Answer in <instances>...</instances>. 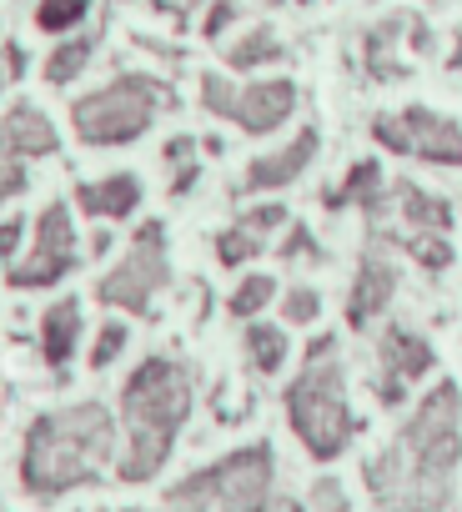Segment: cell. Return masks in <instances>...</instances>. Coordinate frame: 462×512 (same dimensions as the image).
<instances>
[{"mask_svg": "<svg viewBox=\"0 0 462 512\" xmlns=\"http://www.w3.org/2000/svg\"><path fill=\"white\" fill-rule=\"evenodd\" d=\"M76 267V231H71V211L61 201H51L36 221V246L21 267H11V287H51Z\"/></svg>", "mask_w": 462, "mask_h": 512, "instance_id": "obj_9", "label": "cell"}, {"mask_svg": "<svg viewBox=\"0 0 462 512\" xmlns=\"http://www.w3.org/2000/svg\"><path fill=\"white\" fill-rule=\"evenodd\" d=\"M372 141L392 156H417V161H432V166H462V126L442 111H427V106L377 116Z\"/></svg>", "mask_w": 462, "mask_h": 512, "instance_id": "obj_6", "label": "cell"}, {"mask_svg": "<svg viewBox=\"0 0 462 512\" xmlns=\"http://www.w3.org/2000/svg\"><path fill=\"white\" fill-rule=\"evenodd\" d=\"M171 101L176 96L161 81H151V76H121V81L81 96L76 111H71V121H76V136L86 146H121V141H136L156 121V111H166Z\"/></svg>", "mask_w": 462, "mask_h": 512, "instance_id": "obj_4", "label": "cell"}, {"mask_svg": "<svg viewBox=\"0 0 462 512\" xmlns=\"http://www.w3.org/2000/svg\"><path fill=\"white\" fill-rule=\"evenodd\" d=\"M397 292V256H392V236L387 231H367V246H362V267H357V282L347 292V327L352 332H367L387 302Z\"/></svg>", "mask_w": 462, "mask_h": 512, "instance_id": "obj_8", "label": "cell"}, {"mask_svg": "<svg viewBox=\"0 0 462 512\" xmlns=\"http://www.w3.org/2000/svg\"><path fill=\"white\" fill-rule=\"evenodd\" d=\"M16 76H21V51L16 46H0V91H6Z\"/></svg>", "mask_w": 462, "mask_h": 512, "instance_id": "obj_30", "label": "cell"}, {"mask_svg": "<svg viewBox=\"0 0 462 512\" xmlns=\"http://www.w3.org/2000/svg\"><path fill=\"white\" fill-rule=\"evenodd\" d=\"M16 191H26V166H21V156L0 151V201H11Z\"/></svg>", "mask_w": 462, "mask_h": 512, "instance_id": "obj_27", "label": "cell"}, {"mask_svg": "<svg viewBox=\"0 0 462 512\" xmlns=\"http://www.w3.org/2000/svg\"><path fill=\"white\" fill-rule=\"evenodd\" d=\"M201 101L211 116L221 121H237L247 136H267L277 131L292 106H297V86L292 81H252V86H237V81H221V76H201Z\"/></svg>", "mask_w": 462, "mask_h": 512, "instance_id": "obj_5", "label": "cell"}, {"mask_svg": "<svg viewBox=\"0 0 462 512\" xmlns=\"http://www.w3.org/2000/svg\"><path fill=\"white\" fill-rule=\"evenodd\" d=\"M91 51H96V41H91V36H81V41H66L61 51H51V61H46V81H51V86H66V81H76V76H81V66L91 61Z\"/></svg>", "mask_w": 462, "mask_h": 512, "instance_id": "obj_22", "label": "cell"}, {"mask_svg": "<svg viewBox=\"0 0 462 512\" xmlns=\"http://www.w3.org/2000/svg\"><path fill=\"white\" fill-rule=\"evenodd\" d=\"M277 226H287V206H277V201H267V206H257V211H247L237 226H231L221 241H216V256H221V267H242V262H252V256L267 246V231H277Z\"/></svg>", "mask_w": 462, "mask_h": 512, "instance_id": "obj_12", "label": "cell"}, {"mask_svg": "<svg viewBox=\"0 0 462 512\" xmlns=\"http://www.w3.org/2000/svg\"><path fill=\"white\" fill-rule=\"evenodd\" d=\"M231 21H237V6H231V0H216V6H211V16H206V36L216 41Z\"/></svg>", "mask_w": 462, "mask_h": 512, "instance_id": "obj_29", "label": "cell"}, {"mask_svg": "<svg viewBox=\"0 0 462 512\" xmlns=\"http://www.w3.org/2000/svg\"><path fill=\"white\" fill-rule=\"evenodd\" d=\"M91 0H41L36 6V26L41 31H71L76 21H86Z\"/></svg>", "mask_w": 462, "mask_h": 512, "instance_id": "obj_24", "label": "cell"}, {"mask_svg": "<svg viewBox=\"0 0 462 512\" xmlns=\"http://www.w3.org/2000/svg\"><path fill=\"white\" fill-rule=\"evenodd\" d=\"M317 146H322V136L307 126L292 146H282V151H272V156H262V161H252V171H247V181H242V191H277V186H292L312 161H317Z\"/></svg>", "mask_w": 462, "mask_h": 512, "instance_id": "obj_11", "label": "cell"}, {"mask_svg": "<svg viewBox=\"0 0 462 512\" xmlns=\"http://www.w3.org/2000/svg\"><path fill=\"white\" fill-rule=\"evenodd\" d=\"M317 502H322L327 512H337V507H347V497H337V487H332V482H322V487H317Z\"/></svg>", "mask_w": 462, "mask_h": 512, "instance_id": "obj_33", "label": "cell"}, {"mask_svg": "<svg viewBox=\"0 0 462 512\" xmlns=\"http://www.w3.org/2000/svg\"><path fill=\"white\" fill-rule=\"evenodd\" d=\"M287 417H292V432L302 437V447L317 457V462H332L357 422L347 412V382H342V362H337V337H317L307 362H302V377L287 387Z\"/></svg>", "mask_w": 462, "mask_h": 512, "instance_id": "obj_3", "label": "cell"}, {"mask_svg": "<svg viewBox=\"0 0 462 512\" xmlns=\"http://www.w3.org/2000/svg\"><path fill=\"white\" fill-rule=\"evenodd\" d=\"M76 201L86 216H131L136 201H141V181L136 176H106V181H86L76 186Z\"/></svg>", "mask_w": 462, "mask_h": 512, "instance_id": "obj_15", "label": "cell"}, {"mask_svg": "<svg viewBox=\"0 0 462 512\" xmlns=\"http://www.w3.org/2000/svg\"><path fill=\"white\" fill-rule=\"evenodd\" d=\"M151 6H156L161 16H176V21H186V16L201 6V0H151Z\"/></svg>", "mask_w": 462, "mask_h": 512, "instance_id": "obj_31", "label": "cell"}, {"mask_svg": "<svg viewBox=\"0 0 462 512\" xmlns=\"http://www.w3.org/2000/svg\"><path fill=\"white\" fill-rule=\"evenodd\" d=\"M166 231L161 221H146L136 236H131V251H126V262L96 287V297L106 307H121V312H146L151 297L166 287Z\"/></svg>", "mask_w": 462, "mask_h": 512, "instance_id": "obj_7", "label": "cell"}, {"mask_svg": "<svg viewBox=\"0 0 462 512\" xmlns=\"http://www.w3.org/2000/svg\"><path fill=\"white\" fill-rule=\"evenodd\" d=\"M272 297H277V282H272V277H247L237 292H231L226 307H231V317H257Z\"/></svg>", "mask_w": 462, "mask_h": 512, "instance_id": "obj_23", "label": "cell"}, {"mask_svg": "<svg viewBox=\"0 0 462 512\" xmlns=\"http://www.w3.org/2000/svg\"><path fill=\"white\" fill-rule=\"evenodd\" d=\"M126 347V327L121 322H106L101 327V337H96V347H91V367H106V362H116V352Z\"/></svg>", "mask_w": 462, "mask_h": 512, "instance_id": "obj_26", "label": "cell"}, {"mask_svg": "<svg viewBox=\"0 0 462 512\" xmlns=\"http://www.w3.org/2000/svg\"><path fill=\"white\" fill-rule=\"evenodd\" d=\"M16 246H21V221H6V226H0V262H6Z\"/></svg>", "mask_w": 462, "mask_h": 512, "instance_id": "obj_32", "label": "cell"}, {"mask_svg": "<svg viewBox=\"0 0 462 512\" xmlns=\"http://www.w3.org/2000/svg\"><path fill=\"white\" fill-rule=\"evenodd\" d=\"M432 362H437V357H432V342H422L412 327L392 322V327L382 332V347H377V377H372L382 407H397V402L407 397V387L422 382V377L432 372Z\"/></svg>", "mask_w": 462, "mask_h": 512, "instance_id": "obj_10", "label": "cell"}, {"mask_svg": "<svg viewBox=\"0 0 462 512\" xmlns=\"http://www.w3.org/2000/svg\"><path fill=\"white\" fill-rule=\"evenodd\" d=\"M282 256H287V262H297V256H307V262H322V251L312 246V231H307V226H292V231H287Z\"/></svg>", "mask_w": 462, "mask_h": 512, "instance_id": "obj_28", "label": "cell"}, {"mask_svg": "<svg viewBox=\"0 0 462 512\" xmlns=\"http://www.w3.org/2000/svg\"><path fill=\"white\" fill-rule=\"evenodd\" d=\"M0 151H11V156H46V151H56V131H51V121L36 106H16L6 121H0Z\"/></svg>", "mask_w": 462, "mask_h": 512, "instance_id": "obj_14", "label": "cell"}, {"mask_svg": "<svg viewBox=\"0 0 462 512\" xmlns=\"http://www.w3.org/2000/svg\"><path fill=\"white\" fill-rule=\"evenodd\" d=\"M247 352H252L257 372L267 377V372H277V367L287 362V332L272 327V322H252V327H247Z\"/></svg>", "mask_w": 462, "mask_h": 512, "instance_id": "obj_20", "label": "cell"}, {"mask_svg": "<svg viewBox=\"0 0 462 512\" xmlns=\"http://www.w3.org/2000/svg\"><path fill=\"white\" fill-rule=\"evenodd\" d=\"M447 66H452V71H462V36H457V51L447 56Z\"/></svg>", "mask_w": 462, "mask_h": 512, "instance_id": "obj_34", "label": "cell"}, {"mask_svg": "<svg viewBox=\"0 0 462 512\" xmlns=\"http://www.w3.org/2000/svg\"><path fill=\"white\" fill-rule=\"evenodd\" d=\"M191 412V377L181 362L171 357H151L131 372L126 382V427H131V452L121 462V477L126 482H141L151 477L166 452H171V437L176 427L186 422Z\"/></svg>", "mask_w": 462, "mask_h": 512, "instance_id": "obj_1", "label": "cell"}, {"mask_svg": "<svg viewBox=\"0 0 462 512\" xmlns=\"http://www.w3.org/2000/svg\"><path fill=\"white\" fill-rule=\"evenodd\" d=\"M402 201H397V211H402V221H407V231H452V206L442 201V196H432V191H422V186H412V181H397L392 186Z\"/></svg>", "mask_w": 462, "mask_h": 512, "instance_id": "obj_16", "label": "cell"}, {"mask_svg": "<svg viewBox=\"0 0 462 512\" xmlns=\"http://www.w3.org/2000/svg\"><path fill=\"white\" fill-rule=\"evenodd\" d=\"M272 61H287V46H282L277 31H267V26L247 31L237 46H226V66H231V71H257V66H272Z\"/></svg>", "mask_w": 462, "mask_h": 512, "instance_id": "obj_19", "label": "cell"}, {"mask_svg": "<svg viewBox=\"0 0 462 512\" xmlns=\"http://www.w3.org/2000/svg\"><path fill=\"white\" fill-rule=\"evenodd\" d=\"M407 256L422 267V272H447L452 267V241L442 231H407Z\"/></svg>", "mask_w": 462, "mask_h": 512, "instance_id": "obj_21", "label": "cell"}, {"mask_svg": "<svg viewBox=\"0 0 462 512\" xmlns=\"http://www.w3.org/2000/svg\"><path fill=\"white\" fill-rule=\"evenodd\" d=\"M76 337H81V307L66 297V302H56V307L46 312V322H41V347H46V362H51V367L71 362Z\"/></svg>", "mask_w": 462, "mask_h": 512, "instance_id": "obj_17", "label": "cell"}, {"mask_svg": "<svg viewBox=\"0 0 462 512\" xmlns=\"http://www.w3.org/2000/svg\"><path fill=\"white\" fill-rule=\"evenodd\" d=\"M432 6H447V0H432Z\"/></svg>", "mask_w": 462, "mask_h": 512, "instance_id": "obj_35", "label": "cell"}, {"mask_svg": "<svg viewBox=\"0 0 462 512\" xmlns=\"http://www.w3.org/2000/svg\"><path fill=\"white\" fill-rule=\"evenodd\" d=\"M412 21H417V16L392 11L382 26H372V31H367L362 61H367V76H372V81H402V76L412 71L407 61H397V36H402V31H412Z\"/></svg>", "mask_w": 462, "mask_h": 512, "instance_id": "obj_13", "label": "cell"}, {"mask_svg": "<svg viewBox=\"0 0 462 512\" xmlns=\"http://www.w3.org/2000/svg\"><path fill=\"white\" fill-rule=\"evenodd\" d=\"M302 6H307V0H302Z\"/></svg>", "mask_w": 462, "mask_h": 512, "instance_id": "obj_36", "label": "cell"}, {"mask_svg": "<svg viewBox=\"0 0 462 512\" xmlns=\"http://www.w3.org/2000/svg\"><path fill=\"white\" fill-rule=\"evenodd\" d=\"M317 312H322V297L312 292V287H292L287 297H282V322H292V327H307V322H317Z\"/></svg>", "mask_w": 462, "mask_h": 512, "instance_id": "obj_25", "label": "cell"}, {"mask_svg": "<svg viewBox=\"0 0 462 512\" xmlns=\"http://www.w3.org/2000/svg\"><path fill=\"white\" fill-rule=\"evenodd\" d=\"M327 206H332V211H342V206H367V211H377V206H382V166H377V161H357V166L347 171L342 191L327 196Z\"/></svg>", "mask_w": 462, "mask_h": 512, "instance_id": "obj_18", "label": "cell"}, {"mask_svg": "<svg viewBox=\"0 0 462 512\" xmlns=\"http://www.w3.org/2000/svg\"><path fill=\"white\" fill-rule=\"evenodd\" d=\"M111 457V417L96 402L51 412L31 427L26 442V487L31 492H61L76 487L86 477H96V467Z\"/></svg>", "mask_w": 462, "mask_h": 512, "instance_id": "obj_2", "label": "cell"}]
</instances>
